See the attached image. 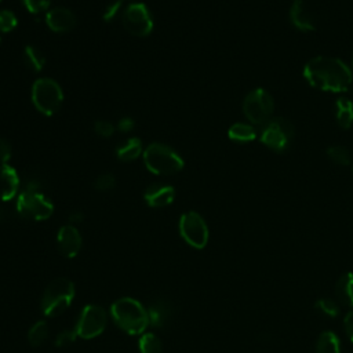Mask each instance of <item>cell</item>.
Segmentation results:
<instances>
[{"instance_id": "obj_4", "label": "cell", "mask_w": 353, "mask_h": 353, "mask_svg": "<svg viewBox=\"0 0 353 353\" xmlns=\"http://www.w3.org/2000/svg\"><path fill=\"white\" fill-rule=\"evenodd\" d=\"M146 168L156 175H171L183 167L182 157L168 145L153 142L143 150Z\"/></svg>"}, {"instance_id": "obj_7", "label": "cell", "mask_w": 353, "mask_h": 353, "mask_svg": "<svg viewBox=\"0 0 353 353\" xmlns=\"http://www.w3.org/2000/svg\"><path fill=\"white\" fill-rule=\"evenodd\" d=\"M294 137V124L285 117H274L265 124L261 134V142L274 152H285L290 149Z\"/></svg>"}, {"instance_id": "obj_6", "label": "cell", "mask_w": 353, "mask_h": 353, "mask_svg": "<svg viewBox=\"0 0 353 353\" xmlns=\"http://www.w3.org/2000/svg\"><path fill=\"white\" fill-rule=\"evenodd\" d=\"M273 97L265 88L252 90L245 95L243 101V113L252 124L265 125L273 119Z\"/></svg>"}, {"instance_id": "obj_36", "label": "cell", "mask_w": 353, "mask_h": 353, "mask_svg": "<svg viewBox=\"0 0 353 353\" xmlns=\"http://www.w3.org/2000/svg\"><path fill=\"white\" fill-rule=\"evenodd\" d=\"M117 128L121 131V132H128L134 128V120L131 117H124L119 121L117 124Z\"/></svg>"}, {"instance_id": "obj_11", "label": "cell", "mask_w": 353, "mask_h": 353, "mask_svg": "<svg viewBox=\"0 0 353 353\" xmlns=\"http://www.w3.org/2000/svg\"><path fill=\"white\" fill-rule=\"evenodd\" d=\"M123 25L132 36L145 37L153 29V19L143 3H131L123 14Z\"/></svg>"}, {"instance_id": "obj_29", "label": "cell", "mask_w": 353, "mask_h": 353, "mask_svg": "<svg viewBox=\"0 0 353 353\" xmlns=\"http://www.w3.org/2000/svg\"><path fill=\"white\" fill-rule=\"evenodd\" d=\"M76 338H77V334H76L74 328H73V330H63V331H61V332L57 335V338H55V346H58V347L69 346V345H72V343L76 341Z\"/></svg>"}, {"instance_id": "obj_33", "label": "cell", "mask_w": 353, "mask_h": 353, "mask_svg": "<svg viewBox=\"0 0 353 353\" xmlns=\"http://www.w3.org/2000/svg\"><path fill=\"white\" fill-rule=\"evenodd\" d=\"M11 145L7 139L0 138V163L1 164H7V161L11 157Z\"/></svg>"}, {"instance_id": "obj_34", "label": "cell", "mask_w": 353, "mask_h": 353, "mask_svg": "<svg viewBox=\"0 0 353 353\" xmlns=\"http://www.w3.org/2000/svg\"><path fill=\"white\" fill-rule=\"evenodd\" d=\"M343 325H345V331L346 335L349 336V339L353 342V309L349 310L343 319Z\"/></svg>"}, {"instance_id": "obj_9", "label": "cell", "mask_w": 353, "mask_h": 353, "mask_svg": "<svg viewBox=\"0 0 353 353\" xmlns=\"http://www.w3.org/2000/svg\"><path fill=\"white\" fill-rule=\"evenodd\" d=\"M179 233L193 248L201 250L208 243V228L203 216L194 211L185 212L179 218Z\"/></svg>"}, {"instance_id": "obj_35", "label": "cell", "mask_w": 353, "mask_h": 353, "mask_svg": "<svg viewBox=\"0 0 353 353\" xmlns=\"http://www.w3.org/2000/svg\"><path fill=\"white\" fill-rule=\"evenodd\" d=\"M120 4H121V0H117V1L112 3L110 6H108V8H106L105 12H103V19H105V21H110V19L116 15V12H117Z\"/></svg>"}, {"instance_id": "obj_13", "label": "cell", "mask_w": 353, "mask_h": 353, "mask_svg": "<svg viewBox=\"0 0 353 353\" xmlns=\"http://www.w3.org/2000/svg\"><path fill=\"white\" fill-rule=\"evenodd\" d=\"M46 23L54 32H68L76 26V15L65 7H57L46 14Z\"/></svg>"}, {"instance_id": "obj_24", "label": "cell", "mask_w": 353, "mask_h": 353, "mask_svg": "<svg viewBox=\"0 0 353 353\" xmlns=\"http://www.w3.org/2000/svg\"><path fill=\"white\" fill-rule=\"evenodd\" d=\"M47 338H48V325L44 320L36 321L28 332V341L34 347L43 345Z\"/></svg>"}, {"instance_id": "obj_39", "label": "cell", "mask_w": 353, "mask_h": 353, "mask_svg": "<svg viewBox=\"0 0 353 353\" xmlns=\"http://www.w3.org/2000/svg\"><path fill=\"white\" fill-rule=\"evenodd\" d=\"M0 1H1V0H0Z\"/></svg>"}, {"instance_id": "obj_26", "label": "cell", "mask_w": 353, "mask_h": 353, "mask_svg": "<svg viewBox=\"0 0 353 353\" xmlns=\"http://www.w3.org/2000/svg\"><path fill=\"white\" fill-rule=\"evenodd\" d=\"M327 156L331 159L332 163L338 165H347L350 164V153L345 146L334 145L327 149Z\"/></svg>"}, {"instance_id": "obj_37", "label": "cell", "mask_w": 353, "mask_h": 353, "mask_svg": "<svg viewBox=\"0 0 353 353\" xmlns=\"http://www.w3.org/2000/svg\"><path fill=\"white\" fill-rule=\"evenodd\" d=\"M84 219V215L81 212H73L69 215V221H70V225H76V223H80L81 221Z\"/></svg>"}, {"instance_id": "obj_27", "label": "cell", "mask_w": 353, "mask_h": 353, "mask_svg": "<svg viewBox=\"0 0 353 353\" xmlns=\"http://www.w3.org/2000/svg\"><path fill=\"white\" fill-rule=\"evenodd\" d=\"M314 309L328 317H336L339 314V306L336 305L335 301L328 298L317 299L314 303Z\"/></svg>"}, {"instance_id": "obj_8", "label": "cell", "mask_w": 353, "mask_h": 353, "mask_svg": "<svg viewBox=\"0 0 353 353\" xmlns=\"http://www.w3.org/2000/svg\"><path fill=\"white\" fill-rule=\"evenodd\" d=\"M17 212L25 219L44 221L52 215L54 205L39 190L26 189L17 199Z\"/></svg>"}, {"instance_id": "obj_1", "label": "cell", "mask_w": 353, "mask_h": 353, "mask_svg": "<svg viewBox=\"0 0 353 353\" xmlns=\"http://www.w3.org/2000/svg\"><path fill=\"white\" fill-rule=\"evenodd\" d=\"M303 76L312 87L331 92L347 91L353 80L350 68L332 57L312 58L303 68Z\"/></svg>"}, {"instance_id": "obj_19", "label": "cell", "mask_w": 353, "mask_h": 353, "mask_svg": "<svg viewBox=\"0 0 353 353\" xmlns=\"http://www.w3.org/2000/svg\"><path fill=\"white\" fill-rule=\"evenodd\" d=\"M170 307L164 301H156L153 302L146 310H148V319L149 324L154 328H160L165 324L168 314H170Z\"/></svg>"}, {"instance_id": "obj_5", "label": "cell", "mask_w": 353, "mask_h": 353, "mask_svg": "<svg viewBox=\"0 0 353 353\" xmlns=\"http://www.w3.org/2000/svg\"><path fill=\"white\" fill-rule=\"evenodd\" d=\"M63 92L59 84L48 77H40L32 87V102L46 116H52L61 108Z\"/></svg>"}, {"instance_id": "obj_18", "label": "cell", "mask_w": 353, "mask_h": 353, "mask_svg": "<svg viewBox=\"0 0 353 353\" xmlns=\"http://www.w3.org/2000/svg\"><path fill=\"white\" fill-rule=\"evenodd\" d=\"M336 123L345 130L353 124V102L346 97L336 99Z\"/></svg>"}, {"instance_id": "obj_17", "label": "cell", "mask_w": 353, "mask_h": 353, "mask_svg": "<svg viewBox=\"0 0 353 353\" xmlns=\"http://www.w3.org/2000/svg\"><path fill=\"white\" fill-rule=\"evenodd\" d=\"M335 296L346 307H353V273H343L335 284Z\"/></svg>"}, {"instance_id": "obj_31", "label": "cell", "mask_w": 353, "mask_h": 353, "mask_svg": "<svg viewBox=\"0 0 353 353\" xmlns=\"http://www.w3.org/2000/svg\"><path fill=\"white\" fill-rule=\"evenodd\" d=\"M23 6L32 12L39 14L41 11H46L51 3V0H22Z\"/></svg>"}, {"instance_id": "obj_21", "label": "cell", "mask_w": 353, "mask_h": 353, "mask_svg": "<svg viewBox=\"0 0 353 353\" xmlns=\"http://www.w3.org/2000/svg\"><path fill=\"white\" fill-rule=\"evenodd\" d=\"M316 353H341L339 338L332 331H324L316 342Z\"/></svg>"}, {"instance_id": "obj_25", "label": "cell", "mask_w": 353, "mask_h": 353, "mask_svg": "<svg viewBox=\"0 0 353 353\" xmlns=\"http://www.w3.org/2000/svg\"><path fill=\"white\" fill-rule=\"evenodd\" d=\"M138 346L141 353H161L163 349L160 339L152 332L143 334L138 342Z\"/></svg>"}, {"instance_id": "obj_3", "label": "cell", "mask_w": 353, "mask_h": 353, "mask_svg": "<svg viewBox=\"0 0 353 353\" xmlns=\"http://www.w3.org/2000/svg\"><path fill=\"white\" fill-rule=\"evenodd\" d=\"M74 298V284L65 277L54 279L43 292L40 307L46 317L63 313Z\"/></svg>"}, {"instance_id": "obj_10", "label": "cell", "mask_w": 353, "mask_h": 353, "mask_svg": "<svg viewBox=\"0 0 353 353\" xmlns=\"http://www.w3.org/2000/svg\"><path fill=\"white\" fill-rule=\"evenodd\" d=\"M106 312L98 305H87L83 307L74 331L79 338L91 339L102 334L106 327Z\"/></svg>"}, {"instance_id": "obj_22", "label": "cell", "mask_w": 353, "mask_h": 353, "mask_svg": "<svg viewBox=\"0 0 353 353\" xmlns=\"http://www.w3.org/2000/svg\"><path fill=\"white\" fill-rule=\"evenodd\" d=\"M228 135L232 141H236V142H251L256 138V131L251 124L234 123L230 125Z\"/></svg>"}, {"instance_id": "obj_12", "label": "cell", "mask_w": 353, "mask_h": 353, "mask_svg": "<svg viewBox=\"0 0 353 353\" xmlns=\"http://www.w3.org/2000/svg\"><path fill=\"white\" fill-rule=\"evenodd\" d=\"M57 245L66 258H74L81 248V234L73 225H65L58 230Z\"/></svg>"}, {"instance_id": "obj_20", "label": "cell", "mask_w": 353, "mask_h": 353, "mask_svg": "<svg viewBox=\"0 0 353 353\" xmlns=\"http://www.w3.org/2000/svg\"><path fill=\"white\" fill-rule=\"evenodd\" d=\"M142 153V142L138 138H128L117 146L116 154L121 161H132Z\"/></svg>"}, {"instance_id": "obj_28", "label": "cell", "mask_w": 353, "mask_h": 353, "mask_svg": "<svg viewBox=\"0 0 353 353\" xmlns=\"http://www.w3.org/2000/svg\"><path fill=\"white\" fill-rule=\"evenodd\" d=\"M18 23L15 14L10 10L0 11V32H11Z\"/></svg>"}, {"instance_id": "obj_14", "label": "cell", "mask_w": 353, "mask_h": 353, "mask_svg": "<svg viewBox=\"0 0 353 353\" xmlns=\"http://www.w3.org/2000/svg\"><path fill=\"white\" fill-rule=\"evenodd\" d=\"M143 199L149 207H167L175 199V189L170 185H152L145 190Z\"/></svg>"}, {"instance_id": "obj_16", "label": "cell", "mask_w": 353, "mask_h": 353, "mask_svg": "<svg viewBox=\"0 0 353 353\" xmlns=\"http://www.w3.org/2000/svg\"><path fill=\"white\" fill-rule=\"evenodd\" d=\"M290 21L291 23L301 32H312L314 30V19L303 0H294L290 8Z\"/></svg>"}, {"instance_id": "obj_15", "label": "cell", "mask_w": 353, "mask_h": 353, "mask_svg": "<svg viewBox=\"0 0 353 353\" xmlns=\"http://www.w3.org/2000/svg\"><path fill=\"white\" fill-rule=\"evenodd\" d=\"M19 176L10 164H0V200L8 201L17 196Z\"/></svg>"}, {"instance_id": "obj_38", "label": "cell", "mask_w": 353, "mask_h": 353, "mask_svg": "<svg viewBox=\"0 0 353 353\" xmlns=\"http://www.w3.org/2000/svg\"><path fill=\"white\" fill-rule=\"evenodd\" d=\"M4 218H6V212H4V208H1V207H0V221H4Z\"/></svg>"}, {"instance_id": "obj_32", "label": "cell", "mask_w": 353, "mask_h": 353, "mask_svg": "<svg viewBox=\"0 0 353 353\" xmlns=\"http://www.w3.org/2000/svg\"><path fill=\"white\" fill-rule=\"evenodd\" d=\"M95 188L98 190H109L116 185V179L112 174H101L97 179H95Z\"/></svg>"}, {"instance_id": "obj_2", "label": "cell", "mask_w": 353, "mask_h": 353, "mask_svg": "<svg viewBox=\"0 0 353 353\" xmlns=\"http://www.w3.org/2000/svg\"><path fill=\"white\" fill-rule=\"evenodd\" d=\"M110 316L113 321L127 334L139 335L148 324V310L132 298H120L110 306Z\"/></svg>"}, {"instance_id": "obj_23", "label": "cell", "mask_w": 353, "mask_h": 353, "mask_svg": "<svg viewBox=\"0 0 353 353\" xmlns=\"http://www.w3.org/2000/svg\"><path fill=\"white\" fill-rule=\"evenodd\" d=\"M23 57H25V62L28 65V68L33 72H40L46 63V58L44 55L41 54V51L34 47V46H28L25 47V52H23Z\"/></svg>"}, {"instance_id": "obj_30", "label": "cell", "mask_w": 353, "mask_h": 353, "mask_svg": "<svg viewBox=\"0 0 353 353\" xmlns=\"http://www.w3.org/2000/svg\"><path fill=\"white\" fill-rule=\"evenodd\" d=\"M94 130H95V132H97L99 137H102V138H109V137H112L113 132H114V125H113L110 121H108V120H98V121H95V124H94Z\"/></svg>"}]
</instances>
